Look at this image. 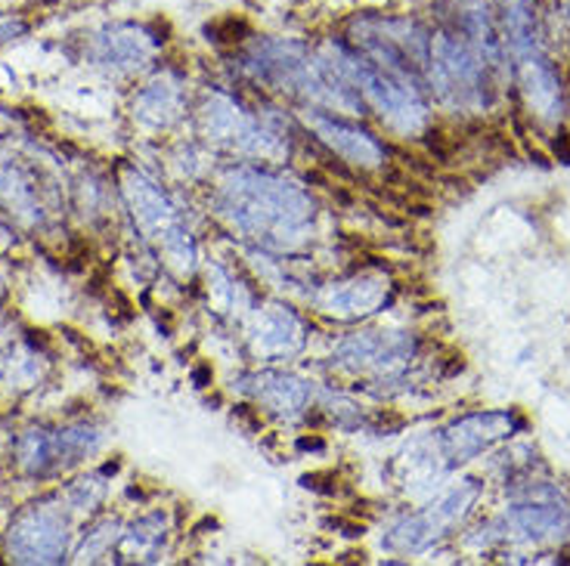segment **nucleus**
<instances>
[{
  "label": "nucleus",
  "instance_id": "f257e3e1",
  "mask_svg": "<svg viewBox=\"0 0 570 566\" xmlns=\"http://www.w3.org/2000/svg\"><path fill=\"white\" fill-rule=\"evenodd\" d=\"M431 71L438 78V90L456 100H481L484 97V62L471 50L469 41L456 34H441L431 41Z\"/></svg>",
  "mask_w": 570,
  "mask_h": 566
},
{
  "label": "nucleus",
  "instance_id": "f03ea898",
  "mask_svg": "<svg viewBox=\"0 0 570 566\" xmlns=\"http://www.w3.org/2000/svg\"><path fill=\"white\" fill-rule=\"evenodd\" d=\"M521 427H524V421L514 411H474V415H465L443 430V453L453 465L471 461L499 439L512 437Z\"/></svg>",
  "mask_w": 570,
  "mask_h": 566
},
{
  "label": "nucleus",
  "instance_id": "7ed1b4c3",
  "mask_svg": "<svg viewBox=\"0 0 570 566\" xmlns=\"http://www.w3.org/2000/svg\"><path fill=\"white\" fill-rule=\"evenodd\" d=\"M66 520L50 508L26 510L10 529V554L22 564H59L66 554Z\"/></svg>",
  "mask_w": 570,
  "mask_h": 566
},
{
  "label": "nucleus",
  "instance_id": "20e7f679",
  "mask_svg": "<svg viewBox=\"0 0 570 566\" xmlns=\"http://www.w3.org/2000/svg\"><path fill=\"white\" fill-rule=\"evenodd\" d=\"M512 524L524 536L540 538V542L570 538V505L561 502V493L556 489H540L514 505Z\"/></svg>",
  "mask_w": 570,
  "mask_h": 566
},
{
  "label": "nucleus",
  "instance_id": "39448f33",
  "mask_svg": "<svg viewBox=\"0 0 570 566\" xmlns=\"http://www.w3.org/2000/svg\"><path fill=\"white\" fill-rule=\"evenodd\" d=\"M478 496V486H462V489H453L450 496H443L438 505L422 514V517H413L397 529V538L403 548H425L428 542H434L438 536L446 533V526H453L469 510V505Z\"/></svg>",
  "mask_w": 570,
  "mask_h": 566
},
{
  "label": "nucleus",
  "instance_id": "423d86ee",
  "mask_svg": "<svg viewBox=\"0 0 570 566\" xmlns=\"http://www.w3.org/2000/svg\"><path fill=\"white\" fill-rule=\"evenodd\" d=\"M156 38H149V31L142 26H109L94 38V59L100 66H112V69H134L142 66L149 50L156 47Z\"/></svg>",
  "mask_w": 570,
  "mask_h": 566
},
{
  "label": "nucleus",
  "instance_id": "0eeeda50",
  "mask_svg": "<svg viewBox=\"0 0 570 566\" xmlns=\"http://www.w3.org/2000/svg\"><path fill=\"white\" fill-rule=\"evenodd\" d=\"M26 31H29V26H26L22 19H7V22H0V47L16 41V38H22Z\"/></svg>",
  "mask_w": 570,
  "mask_h": 566
}]
</instances>
